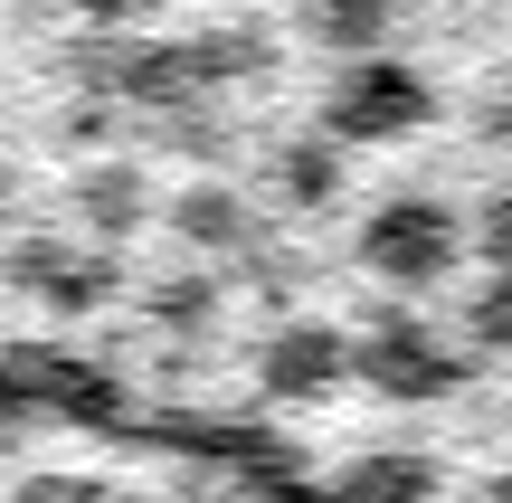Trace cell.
Listing matches in <instances>:
<instances>
[{
  "mask_svg": "<svg viewBox=\"0 0 512 503\" xmlns=\"http://www.w3.org/2000/svg\"><path fill=\"white\" fill-rule=\"evenodd\" d=\"M0 503H313L256 437L0 371Z\"/></svg>",
  "mask_w": 512,
  "mask_h": 503,
  "instance_id": "cell-1",
  "label": "cell"
}]
</instances>
